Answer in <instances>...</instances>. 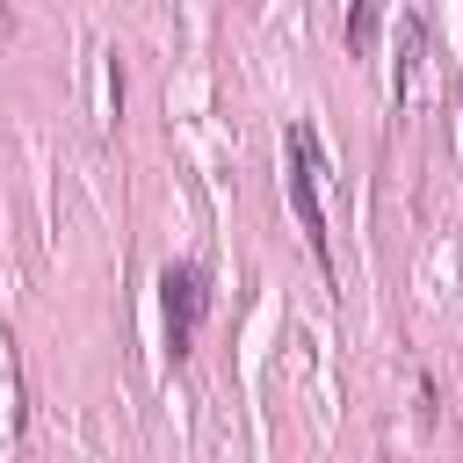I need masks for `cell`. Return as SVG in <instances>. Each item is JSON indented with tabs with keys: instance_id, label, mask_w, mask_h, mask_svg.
Instances as JSON below:
<instances>
[{
	"instance_id": "cell-4",
	"label": "cell",
	"mask_w": 463,
	"mask_h": 463,
	"mask_svg": "<svg viewBox=\"0 0 463 463\" xmlns=\"http://www.w3.org/2000/svg\"><path fill=\"white\" fill-rule=\"evenodd\" d=\"M347 51L354 58L376 51V0H347Z\"/></svg>"
},
{
	"instance_id": "cell-3",
	"label": "cell",
	"mask_w": 463,
	"mask_h": 463,
	"mask_svg": "<svg viewBox=\"0 0 463 463\" xmlns=\"http://www.w3.org/2000/svg\"><path fill=\"white\" fill-rule=\"evenodd\" d=\"M420 43H427V29L405 22L398 29V101H412V87H420Z\"/></svg>"
},
{
	"instance_id": "cell-1",
	"label": "cell",
	"mask_w": 463,
	"mask_h": 463,
	"mask_svg": "<svg viewBox=\"0 0 463 463\" xmlns=\"http://www.w3.org/2000/svg\"><path fill=\"white\" fill-rule=\"evenodd\" d=\"M282 159H289V203H297V224H304V239H311V260L333 275V239H326V203H318V181H326L318 130H311V123H289V130H282Z\"/></svg>"
},
{
	"instance_id": "cell-2",
	"label": "cell",
	"mask_w": 463,
	"mask_h": 463,
	"mask_svg": "<svg viewBox=\"0 0 463 463\" xmlns=\"http://www.w3.org/2000/svg\"><path fill=\"white\" fill-rule=\"evenodd\" d=\"M159 311H166V354L181 362V354L195 347V326H203V311H210V289H203V268H188V260H174V268L159 275Z\"/></svg>"
}]
</instances>
